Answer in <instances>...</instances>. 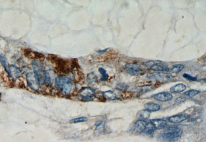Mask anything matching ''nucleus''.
Wrapping results in <instances>:
<instances>
[{"instance_id": "f03ea898", "label": "nucleus", "mask_w": 206, "mask_h": 142, "mask_svg": "<svg viewBox=\"0 0 206 142\" xmlns=\"http://www.w3.org/2000/svg\"><path fill=\"white\" fill-rule=\"evenodd\" d=\"M79 96L81 100L86 102L91 101L96 97L95 91L89 87H86L81 89L79 92Z\"/></svg>"}, {"instance_id": "c756f323", "label": "nucleus", "mask_w": 206, "mask_h": 142, "mask_svg": "<svg viewBox=\"0 0 206 142\" xmlns=\"http://www.w3.org/2000/svg\"><path fill=\"white\" fill-rule=\"evenodd\" d=\"M108 48H106V49H104V50H97V52H99V53H102V52H106V51L108 50Z\"/></svg>"}, {"instance_id": "bb28decb", "label": "nucleus", "mask_w": 206, "mask_h": 142, "mask_svg": "<svg viewBox=\"0 0 206 142\" xmlns=\"http://www.w3.org/2000/svg\"><path fill=\"white\" fill-rule=\"evenodd\" d=\"M183 77L185 79L188 80V81H196L197 79V77H193L192 75H188L187 73H184L183 75Z\"/></svg>"}, {"instance_id": "dca6fc26", "label": "nucleus", "mask_w": 206, "mask_h": 142, "mask_svg": "<svg viewBox=\"0 0 206 142\" xmlns=\"http://www.w3.org/2000/svg\"><path fill=\"white\" fill-rule=\"evenodd\" d=\"M186 88H187L185 84L180 83V84L175 85L174 86L171 87L170 91L171 92L175 93H180L185 91L186 89Z\"/></svg>"}, {"instance_id": "cd10ccee", "label": "nucleus", "mask_w": 206, "mask_h": 142, "mask_svg": "<svg viewBox=\"0 0 206 142\" xmlns=\"http://www.w3.org/2000/svg\"><path fill=\"white\" fill-rule=\"evenodd\" d=\"M129 87V86L127 85L126 84H124V83H120V84H118L117 85V88L119 89H120V90H125L127 89V88Z\"/></svg>"}, {"instance_id": "f257e3e1", "label": "nucleus", "mask_w": 206, "mask_h": 142, "mask_svg": "<svg viewBox=\"0 0 206 142\" xmlns=\"http://www.w3.org/2000/svg\"><path fill=\"white\" fill-rule=\"evenodd\" d=\"M182 133L183 131L178 127H168L160 133L159 138L164 142H175L180 138Z\"/></svg>"}, {"instance_id": "9b49d317", "label": "nucleus", "mask_w": 206, "mask_h": 142, "mask_svg": "<svg viewBox=\"0 0 206 142\" xmlns=\"http://www.w3.org/2000/svg\"><path fill=\"white\" fill-rule=\"evenodd\" d=\"M148 123L144 120H139L134 123L133 129L136 133H141L143 132L145 127L147 125Z\"/></svg>"}, {"instance_id": "6e6552de", "label": "nucleus", "mask_w": 206, "mask_h": 142, "mask_svg": "<svg viewBox=\"0 0 206 142\" xmlns=\"http://www.w3.org/2000/svg\"><path fill=\"white\" fill-rule=\"evenodd\" d=\"M189 118V115L187 114H179L177 115H173L168 118V120L171 123L178 124L183 121L187 120Z\"/></svg>"}, {"instance_id": "b1692460", "label": "nucleus", "mask_w": 206, "mask_h": 142, "mask_svg": "<svg viewBox=\"0 0 206 142\" xmlns=\"http://www.w3.org/2000/svg\"><path fill=\"white\" fill-rule=\"evenodd\" d=\"M200 93L199 91L197 90H190L185 92V95L186 96H188L189 98H193L194 96H197V94Z\"/></svg>"}, {"instance_id": "0eeeda50", "label": "nucleus", "mask_w": 206, "mask_h": 142, "mask_svg": "<svg viewBox=\"0 0 206 142\" xmlns=\"http://www.w3.org/2000/svg\"><path fill=\"white\" fill-rule=\"evenodd\" d=\"M71 82V80L70 78L64 75L58 76L55 79V85L57 88L59 89H61L64 85Z\"/></svg>"}, {"instance_id": "5701e85b", "label": "nucleus", "mask_w": 206, "mask_h": 142, "mask_svg": "<svg viewBox=\"0 0 206 142\" xmlns=\"http://www.w3.org/2000/svg\"><path fill=\"white\" fill-rule=\"evenodd\" d=\"M88 119L86 117H79L77 118H74L73 119L69 121L70 123H83V122H85L86 121H87Z\"/></svg>"}, {"instance_id": "4be33fe9", "label": "nucleus", "mask_w": 206, "mask_h": 142, "mask_svg": "<svg viewBox=\"0 0 206 142\" xmlns=\"http://www.w3.org/2000/svg\"><path fill=\"white\" fill-rule=\"evenodd\" d=\"M99 71L102 75L101 78V81H107L109 75L107 74V72L106 71L105 69H104L103 68H99Z\"/></svg>"}, {"instance_id": "c85d7f7f", "label": "nucleus", "mask_w": 206, "mask_h": 142, "mask_svg": "<svg viewBox=\"0 0 206 142\" xmlns=\"http://www.w3.org/2000/svg\"><path fill=\"white\" fill-rule=\"evenodd\" d=\"M185 101V98H183V97L180 96V98H178V99H177V100L175 101V102H176L177 104H180V103H181L184 102Z\"/></svg>"}, {"instance_id": "2eb2a0df", "label": "nucleus", "mask_w": 206, "mask_h": 142, "mask_svg": "<svg viewBox=\"0 0 206 142\" xmlns=\"http://www.w3.org/2000/svg\"><path fill=\"white\" fill-rule=\"evenodd\" d=\"M153 89V87L152 85H144L142 86L137 87L135 89V91L138 94H142L146 92H149Z\"/></svg>"}, {"instance_id": "423d86ee", "label": "nucleus", "mask_w": 206, "mask_h": 142, "mask_svg": "<svg viewBox=\"0 0 206 142\" xmlns=\"http://www.w3.org/2000/svg\"><path fill=\"white\" fill-rule=\"evenodd\" d=\"M27 82L28 86L34 91L39 90L40 83L35 76L34 72H29L27 73Z\"/></svg>"}, {"instance_id": "a878e982", "label": "nucleus", "mask_w": 206, "mask_h": 142, "mask_svg": "<svg viewBox=\"0 0 206 142\" xmlns=\"http://www.w3.org/2000/svg\"><path fill=\"white\" fill-rule=\"evenodd\" d=\"M0 61L1 62L2 65L3 66V67L5 68V69H6V70L7 71L8 67V66L7 65V60H6V57L2 54H0Z\"/></svg>"}, {"instance_id": "ddd939ff", "label": "nucleus", "mask_w": 206, "mask_h": 142, "mask_svg": "<svg viewBox=\"0 0 206 142\" xmlns=\"http://www.w3.org/2000/svg\"><path fill=\"white\" fill-rule=\"evenodd\" d=\"M145 109L150 112H157L160 109V106L159 104H156L154 102H148L144 105Z\"/></svg>"}, {"instance_id": "39448f33", "label": "nucleus", "mask_w": 206, "mask_h": 142, "mask_svg": "<svg viewBox=\"0 0 206 142\" xmlns=\"http://www.w3.org/2000/svg\"><path fill=\"white\" fill-rule=\"evenodd\" d=\"M145 65L150 67V69L154 71L167 72L169 71V68L164 65L159 61H150L145 63Z\"/></svg>"}, {"instance_id": "f8f14e48", "label": "nucleus", "mask_w": 206, "mask_h": 142, "mask_svg": "<svg viewBox=\"0 0 206 142\" xmlns=\"http://www.w3.org/2000/svg\"><path fill=\"white\" fill-rule=\"evenodd\" d=\"M150 122L154 125L156 129H161L165 128L167 125V122L162 119H154L152 120Z\"/></svg>"}, {"instance_id": "7ed1b4c3", "label": "nucleus", "mask_w": 206, "mask_h": 142, "mask_svg": "<svg viewBox=\"0 0 206 142\" xmlns=\"http://www.w3.org/2000/svg\"><path fill=\"white\" fill-rule=\"evenodd\" d=\"M147 78L148 79L155 80L159 82L166 83L171 81L173 76L171 74L166 72H155L148 74Z\"/></svg>"}, {"instance_id": "a211bd4d", "label": "nucleus", "mask_w": 206, "mask_h": 142, "mask_svg": "<svg viewBox=\"0 0 206 142\" xmlns=\"http://www.w3.org/2000/svg\"><path fill=\"white\" fill-rule=\"evenodd\" d=\"M150 112L146 109H143L140 111L138 114V117L141 120H145L150 117Z\"/></svg>"}, {"instance_id": "4468645a", "label": "nucleus", "mask_w": 206, "mask_h": 142, "mask_svg": "<svg viewBox=\"0 0 206 142\" xmlns=\"http://www.w3.org/2000/svg\"><path fill=\"white\" fill-rule=\"evenodd\" d=\"M105 123L104 121H101L97 124L94 131V135L95 136H99L103 133L105 130Z\"/></svg>"}, {"instance_id": "7c9ffc66", "label": "nucleus", "mask_w": 206, "mask_h": 142, "mask_svg": "<svg viewBox=\"0 0 206 142\" xmlns=\"http://www.w3.org/2000/svg\"><path fill=\"white\" fill-rule=\"evenodd\" d=\"M1 93H0V98H1Z\"/></svg>"}, {"instance_id": "f3484780", "label": "nucleus", "mask_w": 206, "mask_h": 142, "mask_svg": "<svg viewBox=\"0 0 206 142\" xmlns=\"http://www.w3.org/2000/svg\"><path fill=\"white\" fill-rule=\"evenodd\" d=\"M102 94L103 96L107 100L115 101L118 99V98L117 97L116 94H115V92L111 90H108L107 91L103 92Z\"/></svg>"}, {"instance_id": "20e7f679", "label": "nucleus", "mask_w": 206, "mask_h": 142, "mask_svg": "<svg viewBox=\"0 0 206 142\" xmlns=\"http://www.w3.org/2000/svg\"><path fill=\"white\" fill-rule=\"evenodd\" d=\"M124 69L127 73L132 75L138 76L144 73L143 69L137 64H127L125 66Z\"/></svg>"}, {"instance_id": "aec40b11", "label": "nucleus", "mask_w": 206, "mask_h": 142, "mask_svg": "<svg viewBox=\"0 0 206 142\" xmlns=\"http://www.w3.org/2000/svg\"><path fill=\"white\" fill-rule=\"evenodd\" d=\"M184 68H185V66L183 64H176L172 66L169 69V70L173 73H179L180 71L183 70Z\"/></svg>"}, {"instance_id": "412c9836", "label": "nucleus", "mask_w": 206, "mask_h": 142, "mask_svg": "<svg viewBox=\"0 0 206 142\" xmlns=\"http://www.w3.org/2000/svg\"><path fill=\"white\" fill-rule=\"evenodd\" d=\"M72 88V84L71 82L68 83H66V84L64 85V86L62 87L61 90H62L63 94H64V95H68L71 91Z\"/></svg>"}, {"instance_id": "9d476101", "label": "nucleus", "mask_w": 206, "mask_h": 142, "mask_svg": "<svg viewBox=\"0 0 206 142\" xmlns=\"http://www.w3.org/2000/svg\"><path fill=\"white\" fill-rule=\"evenodd\" d=\"M7 72L9 75L10 77L14 79H17L21 75V71L19 68L14 65L8 66Z\"/></svg>"}, {"instance_id": "1a4fd4ad", "label": "nucleus", "mask_w": 206, "mask_h": 142, "mask_svg": "<svg viewBox=\"0 0 206 142\" xmlns=\"http://www.w3.org/2000/svg\"><path fill=\"white\" fill-rule=\"evenodd\" d=\"M154 98L156 100L160 102H167L172 100L173 96L168 92H160L154 95Z\"/></svg>"}, {"instance_id": "6ab92c4d", "label": "nucleus", "mask_w": 206, "mask_h": 142, "mask_svg": "<svg viewBox=\"0 0 206 142\" xmlns=\"http://www.w3.org/2000/svg\"><path fill=\"white\" fill-rule=\"evenodd\" d=\"M156 130V129L154 127V125H153L152 123L150 122V123H148L147 124L143 132L145 133L146 135H150L153 134Z\"/></svg>"}, {"instance_id": "393cba45", "label": "nucleus", "mask_w": 206, "mask_h": 142, "mask_svg": "<svg viewBox=\"0 0 206 142\" xmlns=\"http://www.w3.org/2000/svg\"><path fill=\"white\" fill-rule=\"evenodd\" d=\"M87 80L90 83H93L97 81V77L95 73L91 72L88 75Z\"/></svg>"}]
</instances>
